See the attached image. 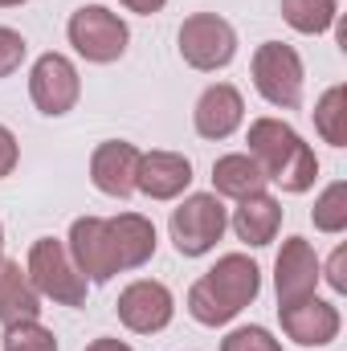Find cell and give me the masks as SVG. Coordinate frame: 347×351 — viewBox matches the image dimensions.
Returning <instances> with one entry per match:
<instances>
[{"instance_id": "17", "label": "cell", "mask_w": 347, "mask_h": 351, "mask_svg": "<svg viewBox=\"0 0 347 351\" xmlns=\"http://www.w3.org/2000/svg\"><path fill=\"white\" fill-rule=\"evenodd\" d=\"M278 229H282V204H278L274 196H265V192L246 196V200L233 208V233H237L246 245H254V250L270 245V241L278 237Z\"/></svg>"}, {"instance_id": "25", "label": "cell", "mask_w": 347, "mask_h": 351, "mask_svg": "<svg viewBox=\"0 0 347 351\" xmlns=\"http://www.w3.org/2000/svg\"><path fill=\"white\" fill-rule=\"evenodd\" d=\"M25 37L16 33V29H4L0 25V78H8V74H16L21 70V62H25Z\"/></svg>"}, {"instance_id": "27", "label": "cell", "mask_w": 347, "mask_h": 351, "mask_svg": "<svg viewBox=\"0 0 347 351\" xmlns=\"http://www.w3.org/2000/svg\"><path fill=\"white\" fill-rule=\"evenodd\" d=\"M344 258H347V250L339 245V250H335V258H331V265H327V282H331V290H339V294L347 290V278H344Z\"/></svg>"}, {"instance_id": "14", "label": "cell", "mask_w": 347, "mask_h": 351, "mask_svg": "<svg viewBox=\"0 0 347 351\" xmlns=\"http://www.w3.org/2000/svg\"><path fill=\"white\" fill-rule=\"evenodd\" d=\"M241 119H246V102H241L237 86H229V82L208 86L200 94L196 110H192V123H196L200 139H229L241 127Z\"/></svg>"}, {"instance_id": "24", "label": "cell", "mask_w": 347, "mask_h": 351, "mask_svg": "<svg viewBox=\"0 0 347 351\" xmlns=\"http://www.w3.org/2000/svg\"><path fill=\"white\" fill-rule=\"evenodd\" d=\"M221 351H282V343L265 327H237L233 335L221 339Z\"/></svg>"}, {"instance_id": "21", "label": "cell", "mask_w": 347, "mask_h": 351, "mask_svg": "<svg viewBox=\"0 0 347 351\" xmlns=\"http://www.w3.org/2000/svg\"><path fill=\"white\" fill-rule=\"evenodd\" d=\"M315 127H319V135H323L327 143H335V147L347 143V90L344 86H331L319 98V106H315Z\"/></svg>"}, {"instance_id": "12", "label": "cell", "mask_w": 347, "mask_h": 351, "mask_svg": "<svg viewBox=\"0 0 347 351\" xmlns=\"http://www.w3.org/2000/svg\"><path fill=\"white\" fill-rule=\"evenodd\" d=\"M139 147L135 143H123V139H110V143H98L94 156H90V180L98 192L115 196V200H127L135 192V172H139Z\"/></svg>"}, {"instance_id": "1", "label": "cell", "mask_w": 347, "mask_h": 351, "mask_svg": "<svg viewBox=\"0 0 347 351\" xmlns=\"http://www.w3.org/2000/svg\"><path fill=\"white\" fill-rule=\"evenodd\" d=\"M261 290V269L246 254H225L192 290H188V315L200 327H225L233 323Z\"/></svg>"}, {"instance_id": "20", "label": "cell", "mask_w": 347, "mask_h": 351, "mask_svg": "<svg viewBox=\"0 0 347 351\" xmlns=\"http://www.w3.org/2000/svg\"><path fill=\"white\" fill-rule=\"evenodd\" d=\"M282 16L298 33H327L339 16L335 0H282Z\"/></svg>"}, {"instance_id": "8", "label": "cell", "mask_w": 347, "mask_h": 351, "mask_svg": "<svg viewBox=\"0 0 347 351\" xmlns=\"http://www.w3.org/2000/svg\"><path fill=\"white\" fill-rule=\"evenodd\" d=\"M29 94H33V106H37L41 114H49V119L74 110V102H78V94H82V82H78L74 62L62 58V53L37 58V66H33V74H29Z\"/></svg>"}, {"instance_id": "19", "label": "cell", "mask_w": 347, "mask_h": 351, "mask_svg": "<svg viewBox=\"0 0 347 351\" xmlns=\"http://www.w3.org/2000/svg\"><path fill=\"white\" fill-rule=\"evenodd\" d=\"M265 172L258 168V160L254 156H246V152H237V156H221L217 164H213V188H217V196H229V200H246V196H258L265 192Z\"/></svg>"}, {"instance_id": "29", "label": "cell", "mask_w": 347, "mask_h": 351, "mask_svg": "<svg viewBox=\"0 0 347 351\" xmlns=\"http://www.w3.org/2000/svg\"><path fill=\"white\" fill-rule=\"evenodd\" d=\"M86 351H131L127 343H119V339H94Z\"/></svg>"}, {"instance_id": "10", "label": "cell", "mask_w": 347, "mask_h": 351, "mask_svg": "<svg viewBox=\"0 0 347 351\" xmlns=\"http://www.w3.org/2000/svg\"><path fill=\"white\" fill-rule=\"evenodd\" d=\"M70 258L78 265V274L86 282H110L119 274L115 265V250H110V233L102 217H78L70 225V241H66Z\"/></svg>"}, {"instance_id": "18", "label": "cell", "mask_w": 347, "mask_h": 351, "mask_svg": "<svg viewBox=\"0 0 347 351\" xmlns=\"http://www.w3.org/2000/svg\"><path fill=\"white\" fill-rule=\"evenodd\" d=\"M41 315V294L33 290L29 274L21 269V262H4L0 258V323H25Z\"/></svg>"}, {"instance_id": "13", "label": "cell", "mask_w": 347, "mask_h": 351, "mask_svg": "<svg viewBox=\"0 0 347 351\" xmlns=\"http://www.w3.org/2000/svg\"><path fill=\"white\" fill-rule=\"evenodd\" d=\"M278 319H282V331L302 343V348H323L339 335V311L323 298H302V302H290V306H278Z\"/></svg>"}, {"instance_id": "11", "label": "cell", "mask_w": 347, "mask_h": 351, "mask_svg": "<svg viewBox=\"0 0 347 351\" xmlns=\"http://www.w3.org/2000/svg\"><path fill=\"white\" fill-rule=\"evenodd\" d=\"M274 286H278V306H290V302H302V298L315 294V286H319V258H315L307 237L282 241V254L274 262Z\"/></svg>"}, {"instance_id": "4", "label": "cell", "mask_w": 347, "mask_h": 351, "mask_svg": "<svg viewBox=\"0 0 347 351\" xmlns=\"http://www.w3.org/2000/svg\"><path fill=\"white\" fill-rule=\"evenodd\" d=\"M66 33H70V45H74L86 62H94V66H110V62H119V58L127 53V41H131L123 16L110 12V8H102V4H86V8H78V12L70 16Z\"/></svg>"}, {"instance_id": "9", "label": "cell", "mask_w": 347, "mask_h": 351, "mask_svg": "<svg viewBox=\"0 0 347 351\" xmlns=\"http://www.w3.org/2000/svg\"><path fill=\"white\" fill-rule=\"evenodd\" d=\"M172 315H176V302H172V290L164 282H131L119 294V319L135 335L164 331L172 323Z\"/></svg>"}, {"instance_id": "6", "label": "cell", "mask_w": 347, "mask_h": 351, "mask_svg": "<svg viewBox=\"0 0 347 351\" xmlns=\"http://www.w3.org/2000/svg\"><path fill=\"white\" fill-rule=\"evenodd\" d=\"M225 225H229L225 204L213 192H192L172 213V241L184 258H204L221 241Z\"/></svg>"}, {"instance_id": "23", "label": "cell", "mask_w": 347, "mask_h": 351, "mask_svg": "<svg viewBox=\"0 0 347 351\" xmlns=\"http://www.w3.org/2000/svg\"><path fill=\"white\" fill-rule=\"evenodd\" d=\"M4 351H58V339L37 319H25V323L4 327Z\"/></svg>"}, {"instance_id": "15", "label": "cell", "mask_w": 347, "mask_h": 351, "mask_svg": "<svg viewBox=\"0 0 347 351\" xmlns=\"http://www.w3.org/2000/svg\"><path fill=\"white\" fill-rule=\"evenodd\" d=\"M192 184V164L176 152H147L139 156V172H135V188L152 200H176L184 188Z\"/></svg>"}, {"instance_id": "26", "label": "cell", "mask_w": 347, "mask_h": 351, "mask_svg": "<svg viewBox=\"0 0 347 351\" xmlns=\"http://www.w3.org/2000/svg\"><path fill=\"white\" fill-rule=\"evenodd\" d=\"M16 160H21V147H16V135L8 131V127H0V180L16 168Z\"/></svg>"}, {"instance_id": "2", "label": "cell", "mask_w": 347, "mask_h": 351, "mask_svg": "<svg viewBox=\"0 0 347 351\" xmlns=\"http://www.w3.org/2000/svg\"><path fill=\"white\" fill-rule=\"evenodd\" d=\"M250 156L258 160V168L265 172V180L282 184L286 192H307L319 176V160L315 152L302 143V135L282 123V119H258L250 123Z\"/></svg>"}, {"instance_id": "22", "label": "cell", "mask_w": 347, "mask_h": 351, "mask_svg": "<svg viewBox=\"0 0 347 351\" xmlns=\"http://www.w3.org/2000/svg\"><path fill=\"white\" fill-rule=\"evenodd\" d=\"M315 229L319 233H344L347 229V184L335 180L323 188V196L315 200V213H311Z\"/></svg>"}, {"instance_id": "5", "label": "cell", "mask_w": 347, "mask_h": 351, "mask_svg": "<svg viewBox=\"0 0 347 351\" xmlns=\"http://www.w3.org/2000/svg\"><path fill=\"white\" fill-rule=\"evenodd\" d=\"M237 53V33L225 16L217 12H192L184 25H180V58L192 66V70H225Z\"/></svg>"}, {"instance_id": "31", "label": "cell", "mask_w": 347, "mask_h": 351, "mask_svg": "<svg viewBox=\"0 0 347 351\" xmlns=\"http://www.w3.org/2000/svg\"><path fill=\"white\" fill-rule=\"evenodd\" d=\"M0 250H4V229H0Z\"/></svg>"}, {"instance_id": "3", "label": "cell", "mask_w": 347, "mask_h": 351, "mask_svg": "<svg viewBox=\"0 0 347 351\" xmlns=\"http://www.w3.org/2000/svg\"><path fill=\"white\" fill-rule=\"evenodd\" d=\"M33 290L41 298H53L58 306H82L86 302V278L78 274V265L70 258V250L53 237L33 241L29 250V265H25Z\"/></svg>"}, {"instance_id": "16", "label": "cell", "mask_w": 347, "mask_h": 351, "mask_svg": "<svg viewBox=\"0 0 347 351\" xmlns=\"http://www.w3.org/2000/svg\"><path fill=\"white\" fill-rule=\"evenodd\" d=\"M106 233L119 269H139L156 254V225L139 213H119L115 221H106Z\"/></svg>"}, {"instance_id": "28", "label": "cell", "mask_w": 347, "mask_h": 351, "mask_svg": "<svg viewBox=\"0 0 347 351\" xmlns=\"http://www.w3.org/2000/svg\"><path fill=\"white\" fill-rule=\"evenodd\" d=\"M123 4H127L131 12H139V16H152V12H160L168 0H123Z\"/></svg>"}, {"instance_id": "7", "label": "cell", "mask_w": 347, "mask_h": 351, "mask_svg": "<svg viewBox=\"0 0 347 351\" xmlns=\"http://www.w3.org/2000/svg\"><path fill=\"white\" fill-rule=\"evenodd\" d=\"M254 86L270 106H282V110L302 106V58L282 41L258 45V53H254Z\"/></svg>"}, {"instance_id": "30", "label": "cell", "mask_w": 347, "mask_h": 351, "mask_svg": "<svg viewBox=\"0 0 347 351\" xmlns=\"http://www.w3.org/2000/svg\"><path fill=\"white\" fill-rule=\"evenodd\" d=\"M16 4H25V0H0V8H16Z\"/></svg>"}]
</instances>
